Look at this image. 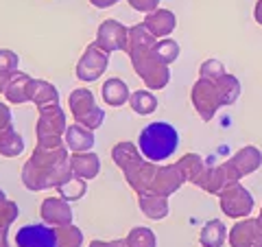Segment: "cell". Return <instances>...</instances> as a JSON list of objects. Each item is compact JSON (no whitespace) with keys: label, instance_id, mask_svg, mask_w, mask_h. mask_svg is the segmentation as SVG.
Wrapping results in <instances>:
<instances>
[{"label":"cell","instance_id":"6da1fadb","mask_svg":"<svg viewBox=\"0 0 262 247\" xmlns=\"http://www.w3.org/2000/svg\"><path fill=\"white\" fill-rule=\"evenodd\" d=\"M70 149L66 145L59 147H42L37 145L33 149L31 158L22 167V184L29 191H46V188H57L68 177H72L70 167Z\"/></svg>","mask_w":262,"mask_h":247},{"label":"cell","instance_id":"7a4b0ae2","mask_svg":"<svg viewBox=\"0 0 262 247\" xmlns=\"http://www.w3.org/2000/svg\"><path fill=\"white\" fill-rule=\"evenodd\" d=\"M155 44H158V37L142 22L129 29L125 53L129 55L136 75L144 81V86L151 90H162L170 81V70L168 64L155 51Z\"/></svg>","mask_w":262,"mask_h":247},{"label":"cell","instance_id":"3957f363","mask_svg":"<svg viewBox=\"0 0 262 247\" xmlns=\"http://www.w3.org/2000/svg\"><path fill=\"white\" fill-rule=\"evenodd\" d=\"M241 94V84L229 75H219V77H199V81L192 88V105L196 114L203 120H212L214 112L223 105H229L234 98Z\"/></svg>","mask_w":262,"mask_h":247},{"label":"cell","instance_id":"277c9868","mask_svg":"<svg viewBox=\"0 0 262 247\" xmlns=\"http://www.w3.org/2000/svg\"><path fill=\"white\" fill-rule=\"evenodd\" d=\"M179 147V134L170 122H151L138 136V149L149 162H162L170 158Z\"/></svg>","mask_w":262,"mask_h":247},{"label":"cell","instance_id":"5b68a950","mask_svg":"<svg viewBox=\"0 0 262 247\" xmlns=\"http://www.w3.org/2000/svg\"><path fill=\"white\" fill-rule=\"evenodd\" d=\"M68 105H70V112H72V116H75V120L79 122V125H83L88 129H98L103 125L105 112L96 105L90 90L79 88V90H75V92H70Z\"/></svg>","mask_w":262,"mask_h":247},{"label":"cell","instance_id":"8992f818","mask_svg":"<svg viewBox=\"0 0 262 247\" xmlns=\"http://www.w3.org/2000/svg\"><path fill=\"white\" fill-rule=\"evenodd\" d=\"M66 114L59 108H53V110H44L39 112V120H37V127H35V134H37V145L42 147H59L63 145L61 138L66 136Z\"/></svg>","mask_w":262,"mask_h":247},{"label":"cell","instance_id":"52a82bcc","mask_svg":"<svg viewBox=\"0 0 262 247\" xmlns=\"http://www.w3.org/2000/svg\"><path fill=\"white\" fill-rule=\"evenodd\" d=\"M107 64H110V53L103 51L96 42H92L85 48V53L81 55V59L77 64V70H75L77 79L85 81V84L96 81L98 77H103L105 70H107Z\"/></svg>","mask_w":262,"mask_h":247},{"label":"cell","instance_id":"ba28073f","mask_svg":"<svg viewBox=\"0 0 262 247\" xmlns=\"http://www.w3.org/2000/svg\"><path fill=\"white\" fill-rule=\"evenodd\" d=\"M221 197V208H223V212L227 217H247L249 212H251V197L249 193L245 191V188L238 184V182H232V184H227L223 191L219 193Z\"/></svg>","mask_w":262,"mask_h":247},{"label":"cell","instance_id":"9c48e42d","mask_svg":"<svg viewBox=\"0 0 262 247\" xmlns=\"http://www.w3.org/2000/svg\"><path fill=\"white\" fill-rule=\"evenodd\" d=\"M18 247H57V228L46 223H31L15 232Z\"/></svg>","mask_w":262,"mask_h":247},{"label":"cell","instance_id":"30bf717a","mask_svg":"<svg viewBox=\"0 0 262 247\" xmlns=\"http://www.w3.org/2000/svg\"><path fill=\"white\" fill-rule=\"evenodd\" d=\"M127 37H129V29L125 24H120L116 20H105L96 31L94 42L101 46L103 51L114 53V51H125Z\"/></svg>","mask_w":262,"mask_h":247},{"label":"cell","instance_id":"8fae6325","mask_svg":"<svg viewBox=\"0 0 262 247\" xmlns=\"http://www.w3.org/2000/svg\"><path fill=\"white\" fill-rule=\"evenodd\" d=\"M39 217L46 225L63 228L72 223V208L63 197H48L39 205Z\"/></svg>","mask_w":262,"mask_h":247},{"label":"cell","instance_id":"7c38bea8","mask_svg":"<svg viewBox=\"0 0 262 247\" xmlns=\"http://www.w3.org/2000/svg\"><path fill=\"white\" fill-rule=\"evenodd\" d=\"M260 162H262L260 151L253 149V147H247V149H243V151L236 153L229 162H225L223 169H225V173H227V179H229V182H238L243 175H247V173L256 171V169L260 167Z\"/></svg>","mask_w":262,"mask_h":247},{"label":"cell","instance_id":"4fadbf2b","mask_svg":"<svg viewBox=\"0 0 262 247\" xmlns=\"http://www.w3.org/2000/svg\"><path fill=\"white\" fill-rule=\"evenodd\" d=\"M232 247H262V221L249 219L238 223L229 234Z\"/></svg>","mask_w":262,"mask_h":247},{"label":"cell","instance_id":"5bb4252c","mask_svg":"<svg viewBox=\"0 0 262 247\" xmlns=\"http://www.w3.org/2000/svg\"><path fill=\"white\" fill-rule=\"evenodd\" d=\"M29 101L35 103L39 112L53 110V108H59V92H57V88L51 84V81L33 79V81H31Z\"/></svg>","mask_w":262,"mask_h":247},{"label":"cell","instance_id":"9a60e30c","mask_svg":"<svg viewBox=\"0 0 262 247\" xmlns=\"http://www.w3.org/2000/svg\"><path fill=\"white\" fill-rule=\"evenodd\" d=\"M66 147L72 151V153H83V151H92L94 147V129H88L83 125H70L68 129H66Z\"/></svg>","mask_w":262,"mask_h":247},{"label":"cell","instance_id":"2e32d148","mask_svg":"<svg viewBox=\"0 0 262 247\" xmlns=\"http://www.w3.org/2000/svg\"><path fill=\"white\" fill-rule=\"evenodd\" d=\"M144 24H146V29H149L155 37H166V35L173 33L177 22H175V13L173 11H168V9H155L151 13H146Z\"/></svg>","mask_w":262,"mask_h":247},{"label":"cell","instance_id":"e0dca14e","mask_svg":"<svg viewBox=\"0 0 262 247\" xmlns=\"http://www.w3.org/2000/svg\"><path fill=\"white\" fill-rule=\"evenodd\" d=\"M31 77L24 75V72H15V75L9 79V84L5 86L3 94L7 96V101L11 105H22L29 101V92H31Z\"/></svg>","mask_w":262,"mask_h":247},{"label":"cell","instance_id":"ac0fdd59","mask_svg":"<svg viewBox=\"0 0 262 247\" xmlns=\"http://www.w3.org/2000/svg\"><path fill=\"white\" fill-rule=\"evenodd\" d=\"M70 167L72 173L83 179H94L101 171V160L98 155L92 151H83V153H72L70 155Z\"/></svg>","mask_w":262,"mask_h":247},{"label":"cell","instance_id":"d6986e66","mask_svg":"<svg viewBox=\"0 0 262 247\" xmlns=\"http://www.w3.org/2000/svg\"><path fill=\"white\" fill-rule=\"evenodd\" d=\"M101 96H103L105 103L112 105V108H122V105L129 103L131 92H129V86H127L122 79L112 77V79H107V81L103 84Z\"/></svg>","mask_w":262,"mask_h":247},{"label":"cell","instance_id":"ffe728a7","mask_svg":"<svg viewBox=\"0 0 262 247\" xmlns=\"http://www.w3.org/2000/svg\"><path fill=\"white\" fill-rule=\"evenodd\" d=\"M138 203H140L142 215L149 219L160 221L168 215V197H164V195H153V193L138 195Z\"/></svg>","mask_w":262,"mask_h":247},{"label":"cell","instance_id":"44dd1931","mask_svg":"<svg viewBox=\"0 0 262 247\" xmlns=\"http://www.w3.org/2000/svg\"><path fill=\"white\" fill-rule=\"evenodd\" d=\"M142 158L144 155L140 153V149H138L136 145H131V142H118L112 149V160L118 164L120 171H125L127 167H131V164L140 162Z\"/></svg>","mask_w":262,"mask_h":247},{"label":"cell","instance_id":"7402d4cb","mask_svg":"<svg viewBox=\"0 0 262 247\" xmlns=\"http://www.w3.org/2000/svg\"><path fill=\"white\" fill-rule=\"evenodd\" d=\"M177 169H179V173H182L184 182H192V184L199 182V177L203 175V171H206V167H203V162L196 153L184 155V158L177 162Z\"/></svg>","mask_w":262,"mask_h":247},{"label":"cell","instance_id":"603a6c76","mask_svg":"<svg viewBox=\"0 0 262 247\" xmlns=\"http://www.w3.org/2000/svg\"><path fill=\"white\" fill-rule=\"evenodd\" d=\"M129 105L136 114L149 116V114L158 110V98H155V94H151L149 90H136V92H131V96H129Z\"/></svg>","mask_w":262,"mask_h":247},{"label":"cell","instance_id":"cb8c5ba5","mask_svg":"<svg viewBox=\"0 0 262 247\" xmlns=\"http://www.w3.org/2000/svg\"><path fill=\"white\" fill-rule=\"evenodd\" d=\"M57 193H59V197H63L66 201H77L88 193V179L72 175V177L66 179L63 184L57 186Z\"/></svg>","mask_w":262,"mask_h":247},{"label":"cell","instance_id":"d4e9b609","mask_svg":"<svg viewBox=\"0 0 262 247\" xmlns=\"http://www.w3.org/2000/svg\"><path fill=\"white\" fill-rule=\"evenodd\" d=\"M18 55L9 48H0V92L5 90V86L9 84V79L18 72Z\"/></svg>","mask_w":262,"mask_h":247},{"label":"cell","instance_id":"484cf974","mask_svg":"<svg viewBox=\"0 0 262 247\" xmlns=\"http://www.w3.org/2000/svg\"><path fill=\"white\" fill-rule=\"evenodd\" d=\"M225 241V225L221 221H208L201 230V245L203 247H221Z\"/></svg>","mask_w":262,"mask_h":247},{"label":"cell","instance_id":"4316f807","mask_svg":"<svg viewBox=\"0 0 262 247\" xmlns=\"http://www.w3.org/2000/svg\"><path fill=\"white\" fill-rule=\"evenodd\" d=\"M24 151V138L18 134V131H9V134L0 136V155L5 158H15Z\"/></svg>","mask_w":262,"mask_h":247},{"label":"cell","instance_id":"83f0119b","mask_svg":"<svg viewBox=\"0 0 262 247\" xmlns=\"http://www.w3.org/2000/svg\"><path fill=\"white\" fill-rule=\"evenodd\" d=\"M57 247H83V232L72 223L57 228Z\"/></svg>","mask_w":262,"mask_h":247},{"label":"cell","instance_id":"f1b7e54d","mask_svg":"<svg viewBox=\"0 0 262 247\" xmlns=\"http://www.w3.org/2000/svg\"><path fill=\"white\" fill-rule=\"evenodd\" d=\"M125 247H155V234L149 228H134L122 238Z\"/></svg>","mask_w":262,"mask_h":247},{"label":"cell","instance_id":"f546056e","mask_svg":"<svg viewBox=\"0 0 262 247\" xmlns=\"http://www.w3.org/2000/svg\"><path fill=\"white\" fill-rule=\"evenodd\" d=\"M20 210H18V203L11 201V199H5L0 201V234H7L9 232V225L18 219Z\"/></svg>","mask_w":262,"mask_h":247},{"label":"cell","instance_id":"4dcf8cb0","mask_svg":"<svg viewBox=\"0 0 262 247\" xmlns=\"http://www.w3.org/2000/svg\"><path fill=\"white\" fill-rule=\"evenodd\" d=\"M155 51H158V55L166 64H173L179 57V44L175 42V39H170V37H162L160 42L155 44Z\"/></svg>","mask_w":262,"mask_h":247},{"label":"cell","instance_id":"1f68e13d","mask_svg":"<svg viewBox=\"0 0 262 247\" xmlns=\"http://www.w3.org/2000/svg\"><path fill=\"white\" fill-rule=\"evenodd\" d=\"M9 131H13V116H11V110H9V105L0 103V136L9 134Z\"/></svg>","mask_w":262,"mask_h":247},{"label":"cell","instance_id":"d6a6232c","mask_svg":"<svg viewBox=\"0 0 262 247\" xmlns=\"http://www.w3.org/2000/svg\"><path fill=\"white\" fill-rule=\"evenodd\" d=\"M131 9H136V11H140V13H151L158 9V5H160V0H127Z\"/></svg>","mask_w":262,"mask_h":247},{"label":"cell","instance_id":"836d02e7","mask_svg":"<svg viewBox=\"0 0 262 247\" xmlns=\"http://www.w3.org/2000/svg\"><path fill=\"white\" fill-rule=\"evenodd\" d=\"M199 75L201 77H219V75H223V66L214 59H210L199 68Z\"/></svg>","mask_w":262,"mask_h":247},{"label":"cell","instance_id":"e575fe53","mask_svg":"<svg viewBox=\"0 0 262 247\" xmlns=\"http://www.w3.org/2000/svg\"><path fill=\"white\" fill-rule=\"evenodd\" d=\"M88 247H125V243H122V238L120 241H92Z\"/></svg>","mask_w":262,"mask_h":247},{"label":"cell","instance_id":"d590c367","mask_svg":"<svg viewBox=\"0 0 262 247\" xmlns=\"http://www.w3.org/2000/svg\"><path fill=\"white\" fill-rule=\"evenodd\" d=\"M96 9H110V7H114L116 3H120V0H90Z\"/></svg>","mask_w":262,"mask_h":247},{"label":"cell","instance_id":"8d00e7d4","mask_svg":"<svg viewBox=\"0 0 262 247\" xmlns=\"http://www.w3.org/2000/svg\"><path fill=\"white\" fill-rule=\"evenodd\" d=\"M256 20L262 24V0H258V5H256Z\"/></svg>","mask_w":262,"mask_h":247},{"label":"cell","instance_id":"74e56055","mask_svg":"<svg viewBox=\"0 0 262 247\" xmlns=\"http://www.w3.org/2000/svg\"><path fill=\"white\" fill-rule=\"evenodd\" d=\"M5 199H7V195L3 193V188H0V201H5Z\"/></svg>","mask_w":262,"mask_h":247}]
</instances>
